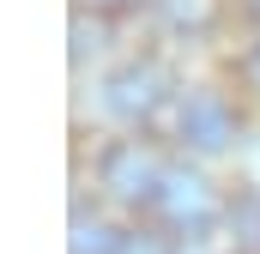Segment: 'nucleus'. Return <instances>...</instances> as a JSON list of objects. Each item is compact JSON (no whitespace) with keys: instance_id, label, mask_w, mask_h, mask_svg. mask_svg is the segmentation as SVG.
Segmentation results:
<instances>
[{"instance_id":"nucleus-1","label":"nucleus","mask_w":260,"mask_h":254,"mask_svg":"<svg viewBox=\"0 0 260 254\" xmlns=\"http://www.w3.org/2000/svg\"><path fill=\"white\" fill-rule=\"evenodd\" d=\"M164 176H170L164 151H157L151 139H139V133L109 139V145L97 151V188L109 194V200H121V206H145V212H151Z\"/></svg>"},{"instance_id":"nucleus-2","label":"nucleus","mask_w":260,"mask_h":254,"mask_svg":"<svg viewBox=\"0 0 260 254\" xmlns=\"http://www.w3.org/2000/svg\"><path fill=\"white\" fill-rule=\"evenodd\" d=\"M151 212H157V224H164L170 236H188V242H200V236L212 230V218H224V200H218V188H212L200 170H188V164H170V176H164L157 200H151Z\"/></svg>"},{"instance_id":"nucleus-3","label":"nucleus","mask_w":260,"mask_h":254,"mask_svg":"<svg viewBox=\"0 0 260 254\" xmlns=\"http://www.w3.org/2000/svg\"><path fill=\"white\" fill-rule=\"evenodd\" d=\"M236 133H242V115H236V103H230L218 85H200V91H188V97L176 103V139H182L194 157L230 151Z\"/></svg>"},{"instance_id":"nucleus-4","label":"nucleus","mask_w":260,"mask_h":254,"mask_svg":"<svg viewBox=\"0 0 260 254\" xmlns=\"http://www.w3.org/2000/svg\"><path fill=\"white\" fill-rule=\"evenodd\" d=\"M164 103H170V73L151 61V55L145 61H121L103 79V109L115 121H127V127H145Z\"/></svg>"},{"instance_id":"nucleus-5","label":"nucleus","mask_w":260,"mask_h":254,"mask_svg":"<svg viewBox=\"0 0 260 254\" xmlns=\"http://www.w3.org/2000/svg\"><path fill=\"white\" fill-rule=\"evenodd\" d=\"M151 18L164 24V30H176V37H212L218 30V18H224V0H151Z\"/></svg>"},{"instance_id":"nucleus-6","label":"nucleus","mask_w":260,"mask_h":254,"mask_svg":"<svg viewBox=\"0 0 260 254\" xmlns=\"http://www.w3.org/2000/svg\"><path fill=\"white\" fill-rule=\"evenodd\" d=\"M224 230L230 254H260V188H236L224 200Z\"/></svg>"},{"instance_id":"nucleus-7","label":"nucleus","mask_w":260,"mask_h":254,"mask_svg":"<svg viewBox=\"0 0 260 254\" xmlns=\"http://www.w3.org/2000/svg\"><path fill=\"white\" fill-rule=\"evenodd\" d=\"M121 236H127V230H115L109 218L73 212V254H121Z\"/></svg>"},{"instance_id":"nucleus-8","label":"nucleus","mask_w":260,"mask_h":254,"mask_svg":"<svg viewBox=\"0 0 260 254\" xmlns=\"http://www.w3.org/2000/svg\"><path fill=\"white\" fill-rule=\"evenodd\" d=\"M121 254H182V248H176L164 230H127V236H121Z\"/></svg>"},{"instance_id":"nucleus-9","label":"nucleus","mask_w":260,"mask_h":254,"mask_svg":"<svg viewBox=\"0 0 260 254\" xmlns=\"http://www.w3.org/2000/svg\"><path fill=\"white\" fill-rule=\"evenodd\" d=\"M97 37H103V24H97V18L85 24V12H79V18H73V61H85V49H103Z\"/></svg>"},{"instance_id":"nucleus-10","label":"nucleus","mask_w":260,"mask_h":254,"mask_svg":"<svg viewBox=\"0 0 260 254\" xmlns=\"http://www.w3.org/2000/svg\"><path fill=\"white\" fill-rule=\"evenodd\" d=\"M242 79H248V91H260V43L242 55Z\"/></svg>"},{"instance_id":"nucleus-11","label":"nucleus","mask_w":260,"mask_h":254,"mask_svg":"<svg viewBox=\"0 0 260 254\" xmlns=\"http://www.w3.org/2000/svg\"><path fill=\"white\" fill-rule=\"evenodd\" d=\"M91 6H121V0H91Z\"/></svg>"},{"instance_id":"nucleus-12","label":"nucleus","mask_w":260,"mask_h":254,"mask_svg":"<svg viewBox=\"0 0 260 254\" xmlns=\"http://www.w3.org/2000/svg\"><path fill=\"white\" fill-rule=\"evenodd\" d=\"M248 12H254V18H260V0H248Z\"/></svg>"}]
</instances>
